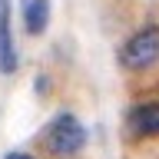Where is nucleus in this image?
<instances>
[{"label": "nucleus", "mask_w": 159, "mask_h": 159, "mask_svg": "<svg viewBox=\"0 0 159 159\" xmlns=\"http://www.w3.org/2000/svg\"><path fill=\"white\" fill-rule=\"evenodd\" d=\"M156 60H159V27L156 23L139 27L119 50V63L126 70H133V73H143V70L156 66Z\"/></svg>", "instance_id": "obj_1"}, {"label": "nucleus", "mask_w": 159, "mask_h": 159, "mask_svg": "<svg viewBox=\"0 0 159 159\" xmlns=\"http://www.w3.org/2000/svg\"><path fill=\"white\" fill-rule=\"evenodd\" d=\"M43 143H47V149L53 156L66 159V156H76L80 149L86 146V129H83V123L73 113H60L47 126V139Z\"/></svg>", "instance_id": "obj_2"}, {"label": "nucleus", "mask_w": 159, "mask_h": 159, "mask_svg": "<svg viewBox=\"0 0 159 159\" xmlns=\"http://www.w3.org/2000/svg\"><path fill=\"white\" fill-rule=\"evenodd\" d=\"M133 136L146 139V136H159V99H149V103H136L126 116Z\"/></svg>", "instance_id": "obj_3"}, {"label": "nucleus", "mask_w": 159, "mask_h": 159, "mask_svg": "<svg viewBox=\"0 0 159 159\" xmlns=\"http://www.w3.org/2000/svg\"><path fill=\"white\" fill-rule=\"evenodd\" d=\"M0 70L3 73L17 70V50L10 37V0H0Z\"/></svg>", "instance_id": "obj_4"}, {"label": "nucleus", "mask_w": 159, "mask_h": 159, "mask_svg": "<svg viewBox=\"0 0 159 159\" xmlns=\"http://www.w3.org/2000/svg\"><path fill=\"white\" fill-rule=\"evenodd\" d=\"M50 23V0H27L23 3V27L30 37H40Z\"/></svg>", "instance_id": "obj_5"}, {"label": "nucleus", "mask_w": 159, "mask_h": 159, "mask_svg": "<svg viewBox=\"0 0 159 159\" xmlns=\"http://www.w3.org/2000/svg\"><path fill=\"white\" fill-rule=\"evenodd\" d=\"M7 159H33L30 152H7Z\"/></svg>", "instance_id": "obj_6"}]
</instances>
